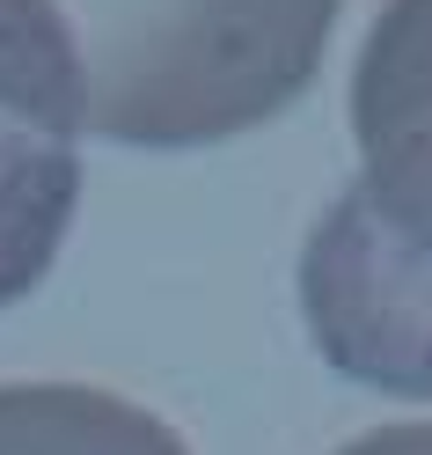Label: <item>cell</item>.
<instances>
[{
	"instance_id": "2",
	"label": "cell",
	"mask_w": 432,
	"mask_h": 455,
	"mask_svg": "<svg viewBox=\"0 0 432 455\" xmlns=\"http://www.w3.org/2000/svg\"><path fill=\"white\" fill-rule=\"evenodd\" d=\"M301 316L337 375L432 404V258L373 213L359 177L301 250Z\"/></svg>"
},
{
	"instance_id": "3",
	"label": "cell",
	"mask_w": 432,
	"mask_h": 455,
	"mask_svg": "<svg viewBox=\"0 0 432 455\" xmlns=\"http://www.w3.org/2000/svg\"><path fill=\"white\" fill-rule=\"evenodd\" d=\"M359 191L432 258V0H389L352 67Z\"/></svg>"
},
{
	"instance_id": "1",
	"label": "cell",
	"mask_w": 432,
	"mask_h": 455,
	"mask_svg": "<svg viewBox=\"0 0 432 455\" xmlns=\"http://www.w3.org/2000/svg\"><path fill=\"white\" fill-rule=\"evenodd\" d=\"M344 0H0V96L59 140L220 148L294 103Z\"/></svg>"
},
{
	"instance_id": "4",
	"label": "cell",
	"mask_w": 432,
	"mask_h": 455,
	"mask_svg": "<svg viewBox=\"0 0 432 455\" xmlns=\"http://www.w3.org/2000/svg\"><path fill=\"white\" fill-rule=\"evenodd\" d=\"M81 206V148L0 96V308L37 294Z\"/></svg>"
},
{
	"instance_id": "6",
	"label": "cell",
	"mask_w": 432,
	"mask_h": 455,
	"mask_svg": "<svg viewBox=\"0 0 432 455\" xmlns=\"http://www.w3.org/2000/svg\"><path fill=\"white\" fill-rule=\"evenodd\" d=\"M337 455H432V419L425 426H373V434H359Z\"/></svg>"
},
{
	"instance_id": "5",
	"label": "cell",
	"mask_w": 432,
	"mask_h": 455,
	"mask_svg": "<svg viewBox=\"0 0 432 455\" xmlns=\"http://www.w3.org/2000/svg\"><path fill=\"white\" fill-rule=\"evenodd\" d=\"M0 455H191L169 419L96 382H0Z\"/></svg>"
}]
</instances>
